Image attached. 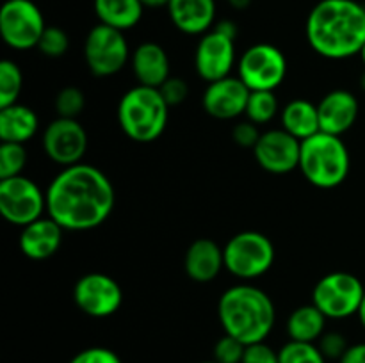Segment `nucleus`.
<instances>
[{
  "label": "nucleus",
  "instance_id": "1",
  "mask_svg": "<svg viewBox=\"0 0 365 363\" xmlns=\"http://www.w3.org/2000/svg\"><path fill=\"white\" fill-rule=\"evenodd\" d=\"M46 216L64 231L102 226L116 205V191L106 173L91 164L63 167L45 191Z\"/></svg>",
  "mask_w": 365,
  "mask_h": 363
},
{
  "label": "nucleus",
  "instance_id": "2",
  "mask_svg": "<svg viewBox=\"0 0 365 363\" xmlns=\"http://www.w3.org/2000/svg\"><path fill=\"white\" fill-rule=\"evenodd\" d=\"M305 36L324 59L359 56L365 43V7L356 0H321L307 16Z\"/></svg>",
  "mask_w": 365,
  "mask_h": 363
},
{
  "label": "nucleus",
  "instance_id": "3",
  "mask_svg": "<svg viewBox=\"0 0 365 363\" xmlns=\"http://www.w3.org/2000/svg\"><path fill=\"white\" fill-rule=\"evenodd\" d=\"M217 319L227 335L245 345L266 342L277 322L274 302L262 288L239 283L227 288L217 301Z\"/></svg>",
  "mask_w": 365,
  "mask_h": 363
},
{
  "label": "nucleus",
  "instance_id": "4",
  "mask_svg": "<svg viewBox=\"0 0 365 363\" xmlns=\"http://www.w3.org/2000/svg\"><path fill=\"white\" fill-rule=\"evenodd\" d=\"M170 109L159 89L138 84L121 96L118 123L130 141L148 144L164 134Z\"/></svg>",
  "mask_w": 365,
  "mask_h": 363
},
{
  "label": "nucleus",
  "instance_id": "5",
  "mask_svg": "<svg viewBox=\"0 0 365 363\" xmlns=\"http://www.w3.org/2000/svg\"><path fill=\"white\" fill-rule=\"evenodd\" d=\"M351 167L349 149L339 135L317 132L302 141L299 171L317 189H335L346 182Z\"/></svg>",
  "mask_w": 365,
  "mask_h": 363
},
{
  "label": "nucleus",
  "instance_id": "6",
  "mask_svg": "<svg viewBox=\"0 0 365 363\" xmlns=\"http://www.w3.org/2000/svg\"><path fill=\"white\" fill-rule=\"evenodd\" d=\"M225 269L239 280H257L264 276L274 263V246L260 231H239L228 238L223 248Z\"/></svg>",
  "mask_w": 365,
  "mask_h": 363
},
{
  "label": "nucleus",
  "instance_id": "7",
  "mask_svg": "<svg viewBox=\"0 0 365 363\" xmlns=\"http://www.w3.org/2000/svg\"><path fill=\"white\" fill-rule=\"evenodd\" d=\"M365 295V287L355 274L335 270L324 274L312 290V305H316L327 319L341 320L359 315Z\"/></svg>",
  "mask_w": 365,
  "mask_h": 363
},
{
  "label": "nucleus",
  "instance_id": "8",
  "mask_svg": "<svg viewBox=\"0 0 365 363\" xmlns=\"http://www.w3.org/2000/svg\"><path fill=\"white\" fill-rule=\"evenodd\" d=\"M237 77L250 91H274L287 77V57L271 43H257L237 60Z\"/></svg>",
  "mask_w": 365,
  "mask_h": 363
},
{
  "label": "nucleus",
  "instance_id": "9",
  "mask_svg": "<svg viewBox=\"0 0 365 363\" xmlns=\"http://www.w3.org/2000/svg\"><path fill=\"white\" fill-rule=\"evenodd\" d=\"M125 32L98 23L88 32L84 41V60L95 77L106 78L120 73L130 59Z\"/></svg>",
  "mask_w": 365,
  "mask_h": 363
},
{
  "label": "nucleus",
  "instance_id": "10",
  "mask_svg": "<svg viewBox=\"0 0 365 363\" xmlns=\"http://www.w3.org/2000/svg\"><path fill=\"white\" fill-rule=\"evenodd\" d=\"M46 23L41 9L32 0H6L0 9V36L13 50L38 48Z\"/></svg>",
  "mask_w": 365,
  "mask_h": 363
},
{
  "label": "nucleus",
  "instance_id": "11",
  "mask_svg": "<svg viewBox=\"0 0 365 363\" xmlns=\"http://www.w3.org/2000/svg\"><path fill=\"white\" fill-rule=\"evenodd\" d=\"M46 212V194L31 178L18 177L0 180V214L14 226H27Z\"/></svg>",
  "mask_w": 365,
  "mask_h": 363
},
{
  "label": "nucleus",
  "instance_id": "12",
  "mask_svg": "<svg viewBox=\"0 0 365 363\" xmlns=\"http://www.w3.org/2000/svg\"><path fill=\"white\" fill-rule=\"evenodd\" d=\"M73 301L86 315L106 319L114 315L123 305V290L109 274L88 273L73 285Z\"/></svg>",
  "mask_w": 365,
  "mask_h": 363
},
{
  "label": "nucleus",
  "instance_id": "13",
  "mask_svg": "<svg viewBox=\"0 0 365 363\" xmlns=\"http://www.w3.org/2000/svg\"><path fill=\"white\" fill-rule=\"evenodd\" d=\"M43 149L57 166L70 167L82 162L88 152V132L77 120L56 117L43 132Z\"/></svg>",
  "mask_w": 365,
  "mask_h": 363
},
{
  "label": "nucleus",
  "instance_id": "14",
  "mask_svg": "<svg viewBox=\"0 0 365 363\" xmlns=\"http://www.w3.org/2000/svg\"><path fill=\"white\" fill-rule=\"evenodd\" d=\"M237 63L235 39L228 38L223 32L210 28L203 36L195 50V70L205 82H216L230 77Z\"/></svg>",
  "mask_w": 365,
  "mask_h": 363
},
{
  "label": "nucleus",
  "instance_id": "15",
  "mask_svg": "<svg viewBox=\"0 0 365 363\" xmlns=\"http://www.w3.org/2000/svg\"><path fill=\"white\" fill-rule=\"evenodd\" d=\"M302 141L285 132L284 128H273L260 134L253 148V157L264 171L271 174H287L299 167Z\"/></svg>",
  "mask_w": 365,
  "mask_h": 363
},
{
  "label": "nucleus",
  "instance_id": "16",
  "mask_svg": "<svg viewBox=\"0 0 365 363\" xmlns=\"http://www.w3.org/2000/svg\"><path fill=\"white\" fill-rule=\"evenodd\" d=\"M252 91L239 77H225L221 80L210 82L203 93V110L210 117L228 121L242 116L246 112L248 98Z\"/></svg>",
  "mask_w": 365,
  "mask_h": 363
},
{
  "label": "nucleus",
  "instance_id": "17",
  "mask_svg": "<svg viewBox=\"0 0 365 363\" xmlns=\"http://www.w3.org/2000/svg\"><path fill=\"white\" fill-rule=\"evenodd\" d=\"M359 110V100L351 91L334 89V91L327 93L317 103L321 132L342 137L356 123Z\"/></svg>",
  "mask_w": 365,
  "mask_h": 363
},
{
  "label": "nucleus",
  "instance_id": "18",
  "mask_svg": "<svg viewBox=\"0 0 365 363\" xmlns=\"http://www.w3.org/2000/svg\"><path fill=\"white\" fill-rule=\"evenodd\" d=\"M63 231L50 216L39 217L34 223L21 228L20 251L36 262L52 258L63 244Z\"/></svg>",
  "mask_w": 365,
  "mask_h": 363
},
{
  "label": "nucleus",
  "instance_id": "19",
  "mask_svg": "<svg viewBox=\"0 0 365 363\" xmlns=\"http://www.w3.org/2000/svg\"><path fill=\"white\" fill-rule=\"evenodd\" d=\"M166 9L182 34L203 36L216 25V0H170Z\"/></svg>",
  "mask_w": 365,
  "mask_h": 363
},
{
  "label": "nucleus",
  "instance_id": "20",
  "mask_svg": "<svg viewBox=\"0 0 365 363\" xmlns=\"http://www.w3.org/2000/svg\"><path fill=\"white\" fill-rule=\"evenodd\" d=\"M225 269L223 248L212 238H196L184 256V270L196 283H209Z\"/></svg>",
  "mask_w": 365,
  "mask_h": 363
},
{
  "label": "nucleus",
  "instance_id": "21",
  "mask_svg": "<svg viewBox=\"0 0 365 363\" xmlns=\"http://www.w3.org/2000/svg\"><path fill=\"white\" fill-rule=\"evenodd\" d=\"M130 66L135 80L141 85H148V88L159 89L171 77L170 57L159 43H141L132 52Z\"/></svg>",
  "mask_w": 365,
  "mask_h": 363
},
{
  "label": "nucleus",
  "instance_id": "22",
  "mask_svg": "<svg viewBox=\"0 0 365 363\" xmlns=\"http://www.w3.org/2000/svg\"><path fill=\"white\" fill-rule=\"evenodd\" d=\"M38 114L24 103L0 109V141L25 144L38 134Z\"/></svg>",
  "mask_w": 365,
  "mask_h": 363
},
{
  "label": "nucleus",
  "instance_id": "23",
  "mask_svg": "<svg viewBox=\"0 0 365 363\" xmlns=\"http://www.w3.org/2000/svg\"><path fill=\"white\" fill-rule=\"evenodd\" d=\"M280 120L282 128L291 135H294L296 139H299V141H305V139L321 132L317 105L305 98L291 100L280 110Z\"/></svg>",
  "mask_w": 365,
  "mask_h": 363
},
{
  "label": "nucleus",
  "instance_id": "24",
  "mask_svg": "<svg viewBox=\"0 0 365 363\" xmlns=\"http://www.w3.org/2000/svg\"><path fill=\"white\" fill-rule=\"evenodd\" d=\"M93 9L100 23L125 32L141 21L145 7L141 0H93Z\"/></svg>",
  "mask_w": 365,
  "mask_h": 363
},
{
  "label": "nucleus",
  "instance_id": "25",
  "mask_svg": "<svg viewBox=\"0 0 365 363\" xmlns=\"http://www.w3.org/2000/svg\"><path fill=\"white\" fill-rule=\"evenodd\" d=\"M327 331V317L316 305L298 306L287 319L289 340L316 344Z\"/></svg>",
  "mask_w": 365,
  "mask_h": 363
},
{
  "label": "nucleus",
  "instance_id": "26",
  "mask_svg": "<svg viewBox=\"0 0 365 363\" xmlns=\"http://www.w3.org/2000/svg\"><path fill=\"white\" fill-rule=\"evenodd\" d=\"M280 112V103L274 91H252L246 105V120L255 125H266Z\"/></svg>",
  "mask_w": 365,
  "mask_h": 363
},
{
  "label": "nucleus",
  "instance_id": "27",
  "mask_svg": "<svg viewBox=\"0 0 365 363\" xmlns=\"http://www.w3.org/2000/svg\"><path fill=\"white\" fill-rule=\"evenodd\" d=\"M21 88H24V75L20 66L14 60L4 59L0 63V109L18 103Z\"/></svg>",
  "mask_w": 365,
  "mask_h": 363
},
{
  "label": "nucleus",
  "instance_id": "28",
  "mask_svg": "<svg viewBox=\"0 0 365 363\" xmlns=\"http://www.w3.org/2000/svg\"><path fill=\"white\" fill-rule=\"evenodd\" d=\"M278 358L280 363H327L328 359L324 358L321 349L317 344H310V342H296L289 340L284 344L278 351Z\"/></svg>",
  "mask_w": 365,
  "mask_h": 363
},
{
  "label": "nucleus",
  "instance_id": "29",
  "mask_svg": "<svg viewBox=\"0 0 365 363\" xmlns=\"http://www.w3.org/2000/svg\"><path fill=\"white\" fill-rule=\"evenodd\" d=\"M27 166V149L18 142H2L0 144V180L21 174Z\"/></svg>",
  "mask_w": 365,
  "mask_h": 363
},
{
  "label": "nucleus",
  "instance_id": "30",
  "mask_svg": "<svg viewBox=\"0 0 365 363\" xmlns=\"http://www.w3.org/2000/svg\"><path fill=\"white\" fill-rule=\"evenodd\" d=\"M53 107H56L57 117H70V120H77L86 107L84 91L75 88V85L63 88L59 93H57Z\"/></svg>",
  "mask_w": 365,
  "mask_h": 363
},
{
  "label": "nucleus",
  "instance_id": "31",
  "mask_svg": "<svg viewBox=\"0 0 365 363\" xmlns=\"http://www.w3.org/2000/svg\"><path fill=\"white\" fill-rule=\"evenodd\" d=\"M70 48V38L61 27H46L38 43V50L48 59H59Z\"/></svg>",
  "mask_w": 365,
  "mask_h": 363
},
{
  "label": "nucleus",
  "instance_id": "32",
  "mask_svg": "<svg viewBox=\"0 0 365 363\" xmlns=\"http://www.w3.org/2000/svg\"><path fill=\"white\" fill-rule=\"evenodd\" d=\"M246 345L237 338L225 333L220 340L214 344L212 359L217 363H241L245 356Z\"/></svg>",
  "mask_w": 365,
  "mask_h": 363
},
{
  "label": "nucleus",
  "instance_id": "33",
  "mask_svg": "<svg viewBox=\"0 0 365 363\" xmlns=\"http://www.w3.org/2000/svg\"><path fill=\"white\" fill-rule=\"evenodd\" d=\"M317 347L321 349L324 358L337 359L339 362L344 356V352L348 351L349 344L342 333H337V331H324L323 337L317 340Z\"/></svg>",
  "mask_w": 365,
  "mask_h": 363
},
{
  "label": "nucleus",
  "instance_id": "34",
  "mask_svg": "<svg viewBox=\"0 0 365 363\" xmlns=\"http://www.w3.org/2000/svg\"><path fill=\"white\" fill-rule=\"evenodd\" d=\"M68 363H123V362H121L118 352H114L113 349L95 345V347H88L78 351Z\"/></svg>",
  "mask_w": 365,
  "mask_h": 363
},
{
  "label": "nucleus",
  "instance_id": "35",
  "mask_svg": "<svg viewBox=\"0 0 365 363\" xmlns=\"http://www.w3.org/2000/svg\"><path fill=\"white\" fill-rule=\"evenodd\" d=\"M159 91L170 107H177L180 105V103H184L189 95L187 84H185V80H182L180 77H170L163 85H160Z\"/></svg>",
  "mask_w": 365,
  "mask_h": 363
},
{
  "label": "nucleus",
  "instance_id": "36",
  "mask_svg": "<svg viewBox=\"0 0 365 363\" xmlns=\"http://www.w3.org/2000/svg\"><path fill=\"white\" fill-rule=\"evenodd\" d=\"M260 134L262 132L259 130V125H255L253 121L245 120V121H239L237 125L234 127L232 130V139L237 146L241 148H255L257 141L260 139Z\"/></svg>",
  "mask_w": 365,
  "mask_h": 363
},
{
  "label": "nucleus",
  "instance_id": "37",
  "mask_svg": "<svg viewBox=\"0 0 365 363\" xmlns=\"http://www.w3.org/2000/svg\"><path fill=\"white\" fill-rule=\"evenodd\" d=\"M241 363H280V358H278V351H274L266 342H257V344L246 345Z\"/></svg>",
  "mask_w": 365,
  "mask_h": 363
},
{
  "label": "nucleus",
  "instance_id": "38",
  "mask_svg": "<svg viewBox=\"0 0 365 363\" xmlns=\"http://www.w3.org/2000/svg\"><path fill=\"white\" fill-rule=\"evenodd\" d=\"M339 363H365V342L349 345L344 356L339 359Z\"/></svg>",
  "mask_w": 365,
  "mask_h": 363
},
{
  "label": "nucleus",
  "instance_id": "39",
  "mask_svg": "<svg viewBox=\"0 0 365 363\" xmlns=\"http://www.w3.org/2000/svg\"><path fill=\"white\" fill-rule=\"evenodd\" d=\"M214 28L220 32H223L225 36H228V38H237V25L234 23L232 20H221L217 21L216 25H214Z\"/></svg>",
  "mask_w": 365,
  "mask_h": 363
},
{
  "label": "nucleus",
  "instance_id": "40",
  "mask_svg": "<svg viewBox=\"0 0 365 363\" xmlns=\"http://www.w3.org/2000/svg\"><path fill=\"white\" fill-rule=\"evenodd\" d=\"M145 9H160V7H168L170 0H141Z\"/></svg>",
  "mask_w": 365,
  "mask_h": 363
},
{
  "label": "nucleus",
  "instance_id": "41",
  "mask_svg": "<svg viewBox=\"0 0 365 363\" xmlns=\"http://www.w3.org/2000/svg\"><path fill=\"white\" fill-rule=\"evenodd\" d=\"M228 4H230V7H234V9L245 11V9H248L250 4H252V0H228Z\"/></svg>",
  "mask_w": 365,
  "mask_h": 363
},
{
  "label": "nucleus",
  "instance_id": "42",
  "mask_svg": "<svg viewBox=\"0 0 365 363\" xmlns=\"http://www.w3.org/2000/svg\"><path fill=\"white\" fill-rule=\"evenodd\" d=\"M359 320H360V324H362V327L365 330V295H364L362 306H360V310H359Z\"/></svg>",
  "mask_w": 365,
  "mask_h": 363
},
{
  "label": "nucleus",
  "instance_id": "43",
  "mask_svg": "<svg viewBox=\"0 0 365 363\" xmlns=\"http://www.w3.org/2000/svg\"><path fill=\"white\" fill-rule=\"evenodd\" d=\"M360 88H362V91L365 93V70H364V73L360 75Z\"/></svg>",
  "mask_w": 365,
  "mask_h": 363
},
{
  "label": "nucleus",
  "instance_id": "44",
  "mask_svg": "<svg viewBox=\"0 0 365 363\" xmlns=\"http://www.w3.org/2000/svg\"><path fill=\"white\" fill-rule=\"evenodd\" d=\"M359 56H360V59H362V63L365 64V43H364V46H362V50H360Z\"/></svg>",
  "mask_w": 365,
  "mask_h": 363
},
{
  "label": "nucleus",
  "instance_id": "45",
  "mask_svg": "<svg viewBox=\"0 0 365 363\" xmlns=\"http://www.w3.org/2000/svg\"><path fill=\"white\" fill-rule=\"evenodd\" d=\"M202 363H217V362H214V359H210V362H202Z\"/></svg>",
  "mask_w": 365,
  "mask_h": 363
}]
</instances>
